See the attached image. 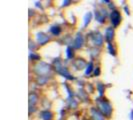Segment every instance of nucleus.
<instances>
[{
    "instance_id": "1",
    "label": "nucleus",
    "mask_w": 133,
    "mask_h": 120,
    "mask_svg": "<svg viewBox=\"0 0 133 120\" xmlns=\"http://www.w3.org/2000/svg\"><path fill=\"white\" fill-rule=\"evenodd\" d=\"M54 67H55V70H56L60 75H62L63 77H65V78L70 79V80L74 79V77L68 72V70H67L66 68L63 67V65H62V63H61V61H60L59 59H55V61H54Z\"/></svg>"
},
{
    "instance_id": "2",
    "label": "nucleus",
    "mask_w": 133,
    "mask_h": 120,
    "mask_svg": "<svg viewBox=\"0 0 133 120\" xmlns=\"http://www.w3.org/2000/svg\"><path fill=\"white\" fill-rule=\"evenodd\" d=\"M51 67L49 64L44 62H40L35 66V72L38 74V76H47V74L50 73Z\"/></svg>"
},
{
    "instance_id": "3",
    "label": "nucleus",
    "mask_w": 133,
    "mask_h": 120,
    "mask_svg": "<svg viewBox=\"0 0 133 120\" xmlns=\"http://www.w3.org/2000/svg\"><path fill=\"white\" fill-rule=\"evenodd\" d=\"M99 108L101 110L102 114L106 115L107 117H110L111 116V113H112V107L110 105L109 102H107L105 100L103 101H100L99 102Z\"/></svg>"
},
{
    "instance_id": "4",
    "label": "nucleus",
    "mask_w": 133,
    "mask_h": 120,
    "mask_svg": "<svg viewBox=\"0 0 133 120\" xmlns=\"http://www.w3.org/2000/svg\"><path fill=\"white\" fill-rule=\"evenodd\" d=\"M110 19H111V23L114 27H117L121 22V15L120 12L117 10H113L111 14H110Z\"/></svg>"
},
{
    "instance_id": "5",
    "label": "nucleus",
    "mask_w": 133,
    "mask_h": 120,
    "mask_svg": "<svg viewBox=\"0 0 133 120\" xmlns=\"http://www.w3.org/2000/svg\"><path fill=\"white\" fill-rule=\"evenodd\" d=\"M105 16H106V11L101 9L100 11H95V18L99 23H103L105 21Z\"/></svg>"
},
{
    "instance_id": "6",
    "label": "nucleus",
    "mask_w": 133,
    "mask_h": 120,
    "mask_svg": "<svg viewBox=\"0 0 133 120\" xmlns=\"http://www.w3.org/2000/svg\"><path fill=\"white\" fill-rule=\"evenodd\" d=\"M91 38H92V41H93V43L95 45H97V46H101L102 45V43H103V36L99 32L95 33L93 36H91Z\"/></svg>"
},
{
    "instance_id": "7",
    "label": "nucleus",
    "mask_w": 133,
    "mask_h": 120,
    "mask_svg": "<svg viewBox=\"0 0 133 120\" xmlns=\"http://www.w3.org/2000/svg\"><path fill=\"white\" fill-rule=\"evenodd\" d=\"M83 44H84V38H83V36L81 35V34H77V36H76V38L74 40V48H81V47L83 46Z\"/></svg>"
},
{
    "instance_id": "8",
    "label": "nucleus",
    "mask_w": 133,
    "mask_h": 120,
    "mask_svg": "<svg viewBox=\"0 0 133 120\" xmlns=\"http://www.w3.org/2000/svg\"><path fill=\"white\" fill-rule=\"evenodd\" d=\"M48 41H49V37L47 36L46 34L42 33V32L37 33V42L39 43L40 45H44Z\"/></svg>"
},
{
    "instance_id": "9",
    "label": "nucleus",
    "mask_w": 133,
    "mask_h": 120,
    "mask_svg": "<svg viewBox=\"0 0 133 120\" xmlns=\"http://www.w3.org/2000/svg\"><path fill=\"white\" fill-rule=\"evenodd\" d=\"M91 115H92V119L93 120H104L103 114L99 112L98 110H96L95 108L91 109Z\"/></svg>"
},
{
    "instance_id": "10",
    "label": "nucleus",
    "mask_w": 133,
    "mask_h": 120,
    "mask_svg": "<svg viewBox=\"0 0 133 120\" xmlns=\"http://www.w3.org/2000/svg\"><path fill=\"white\" fill-rule=\"evenodd\" d=\"M114 37V30L112 27H108L105 30V39L107 40L108 43H110V41L113 39Z\"/></svg>"
},
{
    "instance_id": "11",
    "label": "nucleus",
    "mask_w": 133,
    "mask_h": 120,
    "mask_svg": "<svg viewBox=\"0 0 133 120\" xmlns=\"http://www.w3.org/2000/svg\"><path fill=\"white\" fill-rule=\"evenodd\" d=\"M40 116H41V118L43 120H51L53 114L51 113L50 111H48V110H45V111H42L40 113Z\"/></svg>"
},
{
    "instance_id": "12",
    "label": "nucleus",
    "mask_w": 133,
    "mask_h": 120,
    "mask_svg": "<svg viewBox=\"0 0 133 120\" xmlns=\"http://www.w3.org/2000/svg\"><path fill=\"white\" fill-rule=\"evenodd\" d=\"M37 99H38V98H37V96H36L34 93L30 94V95H29V106L31 107V105L34 106V105H35V103L37 102Z\"/></svg>"
},
{
    "instance_id": "13",
    "label": "nucleus",
    "mask_w": 133,
    "mask_h": 120,
    "mask_svg": "<svg viewBox=\"0 0 133 120\" xmlns=\"http://www.w3.org/2000/svg\"><path fill=\"white\" fill-rule=\"evenodd\" d=\"M50 32L53 34V35H59L61 33V28L59 26H52L50 28Z\"/></svg>"
},
{
    "instance_id": "14",
    "label": "nucleus",
    "mask_w": 133,
    "mask_h": 120,
    "mask_svg": "<svg viewBox=\"0 0 133 120\" xmlns=\"http://www.w3.org/2000/svg\"><path fill=\"white\" fill-rule=\"evenodd\" d=\"M93 62H89L88 64H87V66H86V69H85V75L86 76H88L89 74L92 72V70H93L94 68H93Z\"/></svg>"
},
{
    "instance_id": "15",
    "label": "nucleus",
    "mask_w": 133,
    "mask_h": 120,
    "mask_svg": "<svg viewBox=\"0 0 133 120\" xmlns=\"http://www.w3.org/2000/svg\"><path fill=\"white\" fill-rule=\"evenodd\" d=\"M91 17H92V14L90 13V12H88V13L85 15V17H84V26H87V25L89 24V22H90V20H91Z\"/></svg>"
},
{
    "instance_id": "16",
    "label": "nucleus",
    "mask_w": 133,
    "mask_h": 120,
    "mask_svg": "<svg viewBox=\"0 0 133 120\" xmlns=\"http://www.w3.org/2000/svg\"><path fill=\"white\" fill-rule=\"evenodd\" d=\"M66 56L68 59H71L73 57V50L71 47H67L66 49Z\"/></svg>"
},
{
    "instance_id": "17",
    "label": "nucleus",
    "mask_w": 133,
    "mask_h": 120,
    "mask_svg": "<svg viewBox=\"0 0 133 120\" xmlns=\"http://www.w3.org/2000/svg\"><path fill=\"white\" fill-rule=\"evenodd\" d=\"M108 51H109V53L112 54V55H116V53H115V49L113 48V46H112V44L111 43H108Z\"/></svg>"
},
{
    "instance_id": "18",
    "label": "nucleus",
    "mask_w": 133,
    "mask_h": 120,
    "mask_svg": "<svg viewBox=\"0 0 133 120\" xmlns=\"http://www.w3.org/2000/svg\"><path fill=\"white\" fill-rule=\"evenodd\" d=\"M97 88H98V90H99V94L100 96L103 94V92H104V85L103 84H101V83H98L97 84Z\"/></svg>"
},
{
    "instance_id": "19",
    "label": "nucleus",
    "mask_w": 133,
    "mask_h": 120,
    "mask_svg": "<svg viewBox=\"0 0 133 120\" xmlns=\"http://www.w3.org/2000/svg\"><path fill=\"white\" fill-rule=\"evenodd\" d=\"M30 59H32V60H39L40 57H39V55H37V54H34V52H31V53H30Z\"/></svg>"
},
{
    "instance_id": "20",
    "label": "nucleus",
    "mask_w": 133,
    "mask_h": 120,
    "mask_svg": "<svg viewBox=\"0 0 133 120\" xmlns=\"http://www.w3.org/2000/svg\"><path fill=\"white\" fill-rule=\"evenodd\" d=\"M99 73H100V69L97 67L96 69H94V75L95 76H97V75H99Z\"/></svg>"
},
{
    "instance_id": "21",
    "label": "nucleus",
    "mask_w": 133,
    "mask_h": 120,
    "mask_svg": "<svg viewBox=\"0 0 133 120\" xmlns=\"http://www.w3.org/2000/svg\"><path fill=\"white\" fill-rule=\"evenodd\" d=\"M67 3H70V1H63V5H68Z\"/></svg>"
},
{
    "instance_id": "22",
    "label": "nucleus",
    "mask_w": 133,
    "mask_h": 120,
    "mask_svg": "<svg viewBox=\"0 0 133 120\" xmlns=\"http://www.w3.org/2000/svg\"><path fill=\"white\" fill-rule=\"evenodd\" d=\"M130 119L133 120V111H131V112H130Z\"/></svg>"
},
{
    "instance_id": "23",
    "label": "nucleus",
    "mask_w": 133,
    "mask_h": 120,
    "mask_svg": "<svg viewBox=\"0 0 133 120\" xmlns=\"http://www.w3.org/2000/svg\"><path fill=\"white\" fill-rule=\"evenodd\" d=\"M124 9H125V11H126V13H127V14H129V10H128V8H127L126 6L124 7Z\"/></svg>"
}]
</instances>
